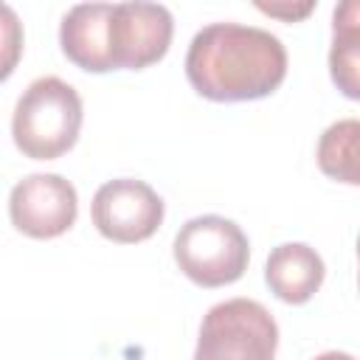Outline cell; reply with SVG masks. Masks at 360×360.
I'll return each instance as SVG.
<instances>
[{"label":"cell","instance_id":"obj_1","mask_svg":"<svg viewBox=\"0 0 360 360\" xmlns=\"http://www.w3.org/2000/svg\"><path fill=\"white\" fill-rule=\"evenodd\" d=\"M186 76L211 101H253L270 96L284 82L287 51L264 28L211 22L188 45Z\"/></svg>","mask_w":360,"mask_h":360},{"label":"cell","instance_id":"obj_2","mask_svg":"<svg viewBox=\"0 0 360 360\" xmlns=\"http://www.w3.org/2000/svg\"><path fill=\"white\" fill-rule=\"evenodd\" d=\"M82 98L73 84L59 76L34 79L17 98L11 115L14 146L34 160L62 158L79 138Z\"/></svg>","mask_w":360,"mask_h":360},{"label":"cell","instance_id":"obj_3","mask_svg":"<svg viewBox=\"0 0 360 360\" xmlns=\"http://www.w3.org/2000/svg\"><path fill=\"white\" fill-rule=\"evenodd\" d=\"M177 267L200 287H222L242 278L250 259L245 231L219 214L194 217L174 236Z\"/></svg>","mask_w":360,"mask_h":360},{"label":"cell","instance_id":"obj_4","mask_svg":"<svg viewBox=\"0 0 360 360\" xmlns=\"http://www.w3.org/2000/svg\"><path fill=\"white\" fill-rule=\"evenodd\" d=\"M276 346L273 315L253 298H228L205 312L194 360H273Z\"/></svg>","mask_w":360,"mask_h":360},{"label":"cell","instance_id":"obj_5","mask_svg":"<svg viewBox=\"0 0 360 360\" xmlns=\"http://www.w3.org/2000/svg\"><path fill=\"white\" fill-rule=\"evenodd\" d=\"M90 214L101 236L121 245H135L149 239L160 228L163 200L149 183L135 177H118L98 186Z\"/></svg>","mask_w":360,"mask_h":360},{"label":"cell","instance_id":"obj_6","mask_svg":"<svg viewBox=\"0 0 360 360\" xmlns=\"http://www.w3.org/2000/svg\"><path fill=\"white\" fill-rule=\"evenodd\" d=\"M79 214V197L62 174H28L8 194L11 225L34 239H53L70 231Z\"/></svg>","mask_w":360,"mask_h":360},{"label":"cell","instance_id":"obj_7","mask_svg":"<svg viewBox=\"0 0 360 360\" xmlns=\"http://www.w3.org/2000/svg\"><path fill=\"white\" fill-rule=\"evenodd\" d=\"M115 70H141L166 56L172 42V11L160 3H112Z\"/></svg>","mask_w":360,"mask_h":360},{"label":"cell","instance_id":"obj_8","mask_svg":"<svg viewBox=\"0 0 360 360\" xmlns=\"http://www.w3.org/2000/svg\"><path fill=\"white\" fill-rule=\"evenodd\" d=\"M112 3H79L59 25L62 53L87 73L115 70L112 62Z\"/></svg>","mask_w":360,"mask_h":360},{"label":"cell","instance_id":"obj_9","mask_svg":"<svg viewBox=\"0 0 360 360\" xmlns=\"http://www.w3.org/2000/svg\"><path fill=\"white\" fill-rule=\"evenodd\" d=\"M323 259L315 248L304 242H284L276 245L264 264V281L270 292L284 304H304L309 301L318 287L323 284Z\"/></svg>","mask_w":360,"mask_h":360},{"label":"cell","instance_id":"obj_10","mask_svg":"<svg viewBox=\"0 0 360 360\" xmlns=\"http://www.w3.org/2000/svg\"><path fill=\"white\" fill-rule=\"evenodd\" d=\"M329 76L346 98L360 101V0H343L332 11Z\"/></svg>","mask_w":360,"mask_h":360},{"label":"cell","instance_id":"obj_11","mask_svg":"<svg viewBox=\"0 0 360 360\" xmlns=\"http://www.w3.org/2000/svg\"><path fill=\"white\" fill-rule=\"evenodd\" d=\"M318 169L346 186H360V118H343L323 129L318 141Z\"/></svg>","mask_w":360,"mask_h":360},{"label":"cell","instance_id":"obj_12","mask_svg":"<svg viewBox=\"0 0 360 360\" xmlns=\"http://www.w3.org/2000/svg\"><path fill=\"white\" fill-rule=\"evenodd\" d=\"M256 8L259 11H264V14H270V17H281V20H301V17H307L312 8H315V3L312 0H307V3H256Z\"/></svg>","mask_w":360,"mask_h":360},{"label":"cell","instance_id":"obj_13","mask_svg":"<svg viewBox=\"0 0 360 360\" xmlns=\"http://www.w3.org/2000/svg\"><path fill=\"white\" fill-rule=\"evenodd\" d=\"M312 360H354V357L349 352H323V354H318Z\"/></svg>","mask_w":360,"mask_h":360},{"label":"cell","instance_id":"obj_14","mask_svg":"<svg viewBox=\"0 0 360 360\" xmlns=\"http://www.w3.org/2000/svg\"><path fill=\"white\" fill-rule=\"evenodd\" d=\"M357 259H360V236H357ZM357 281H360V270H357Z\"/></svg>","mask_w":360,"mask_h":360}]
</instances>
